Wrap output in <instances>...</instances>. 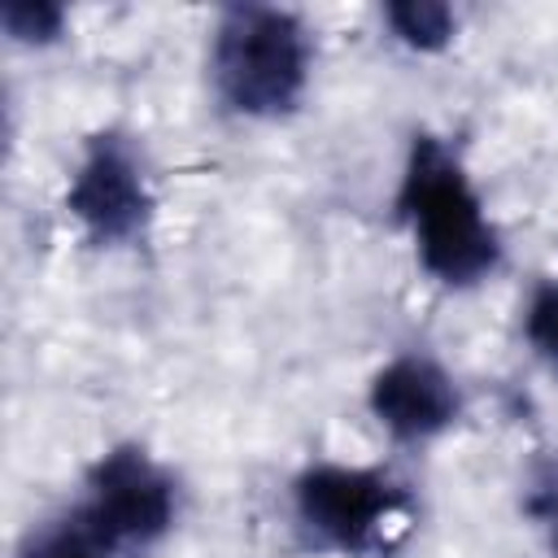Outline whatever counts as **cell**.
I'll return each instance as SVG.
<instances>
[{
  "label": "cell",
  "mask_w": 558,
  "mask_h": 558,
  "mask_svg": "<svg viewBox=\"0 0 558 558\" xmlns=\"http://www.w3.org/2000/svg\"><path fill=\"white\" fill-rule=\"evenodd\" d=\"M523 331H527V344L536 349V357H545L558 371V279H545L532 288Z\"/></svg>",
  "instance_id": "cell-9"
},
{
  "label": "cell",
  "mask_w": 558,
  "mask_h": 558,
  "mask_svg": "<svg viewBox=\"0 0 558 558\" xmlns=\"http://www.w3.org/2000/svg\"><path fill=\"white\" fill-rule=\"evenodd\" d=\"M405 493L362 466H310L296 480V519L301 527L340 549V554H371L384 545V532L401 519Z\"/></svg>",
  "instance_id": "cell-3"
},
{
  "label": "cell",
  "mask_w": 558,
  "mask_h": 558,
  "mask_svg": "<svg viewBox=\"0 0 558 558\" xmlns=\"http://www.w3.org/2000/svg\"><path fill=\"white\" fill-rule=\"evenodd\" d=\"M401 218L410 222L418 262L449 288H471L501 262V240L484 218V205L462 170V161L436 140L414 135L401 192Z\"/></svg>",
  "instance_id": "cell-1"
},
{
  "label": "cell",
  "mask_w": 558,
  "mask_h": 558,
  "mask_svg": "<svg viewBox=\"0 0 558 558\" xmlns=\"http://www.w3.org/2000/svg\"><path fill=\"white\" fill-rule=\"evenodd\" d=\"M0 17H4V31L22 44H48L61 35V22H65V13L48 0H9Z\"/></svg>",
  "instance_id": "cell-10"
},
{
  "label": "cell",
  "mask_w": 558,
  "mask_h": 558,
  "mask_svg": "<svg viewBox=\"0 0 558 558\" xmlns=\"http://www.w3.org/2000/svg\"><path fill=\"white\" fill-rule=\"evenodd\" d=\"M22 558H113V549L87 523V514L74 506L70 514L48 519L44 527H35L22 545Z\"/></svg>",
  "instance_id": "cell-7"
},
{
  "label": "cell",
  "mask_w": 558,
  "mask_h": 558,
  "mask_svg": "<svg viewBox=\"0 0 558 558\" xmlns=\"http://www.w3.org/2000/svg\"><path fill=\"white\" fill-rule=\"evenodd\" d=\"M527 510L541 519V527L549 532V549L558 558V458L541 462L532 475V493H527Z\"/></svg>",
  "instance_id": "cell-11"
},
{
  "label": "cell",
  "mask_w": 558,
  "mask_h": 558,
  "mask_svg": "<svg viewBox=\"0 0 558 558\" xmlns=\"http://www.w3.org/2000/svg\"><path fill=\"white\" fill-rule=\"evenodd\" d=\"M113 554L144 549L174 523V480L135 445L109 449L87 475V501L78 506Z\"/></svg>",
  "instance_id": "cell-4"
},
{
  "label": "cell",
  "mask_w": 558,
  "mask_h": 558,
  "mask_svg": "<svg viewBox=\"0 0 558 558\" xmlns=\"http://www.w3.org/2000/svg\"><path fill=\"white\" fill-rule=\"evenodd\" d=\"M70 214L96 244H126L148 227L153 196L144 161L126 135H96L65 192Z\"/></svg>",
  "instance_id": "cell-5"
},
{
  "label": "cell",
  "mask_w": 558,
  "mask_h": 558,
  "mask_svg": "<svg viewBox=\"0 0 558 558\" xmlns=\"http://www.w3.org/2000/svg\"><path fill=\"white\" fill-rule=\"evenodd\" d=\"M371 410L397 440H427L458 418L462 401L432 357H397L375 375Z\"/></svg>",
  "instance_id": "cell-6"
},
{
  "label": "cell",
  "mask_w": 558,
  "mask_h": 558,
  "mask_svg": "<svg viewBox=\"0 0 558 558\" xmlns=\"http://www.w3.org/2000/svg\"><path fill=\"white\" fill-rule=\"evenodd\" d=\"M209 74L218 100L244 118L288 113L310 78V39L296 13L270 4H235L218 17Z\"/></svg>",
  "instance_id": "cell-2"
},
{
  "label": "cell",
  "mask_w": 558,
  "mask_h": 558,
  "mask_svg": "<svg viewBox=\"0 0 558 558\" xmlns=\"http://www.w3.org/2000/svg\"><path fill=\"white\" fill-rule=\"evenodd\" d=\"M384 17L397 31V39L418 48V52L445 48L449 35H453V9L436 4V0H401V4H388Z\"/></svg>",
  "instance_id": "cell-8"
}]
</instances>
